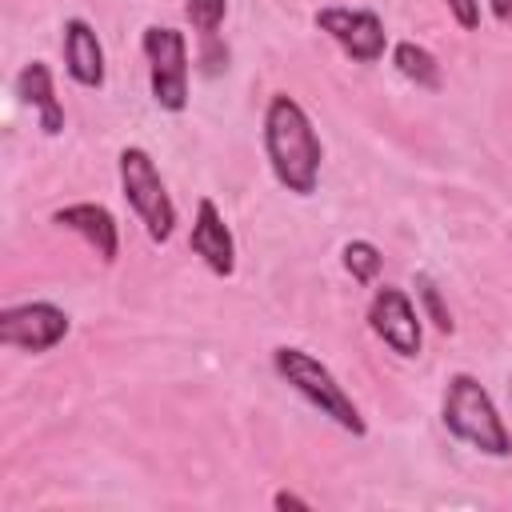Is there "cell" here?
<instances>
[{
  "mask_svg": "<svg viewBox=\"0 0 512 512\" xmlns=\"http://www.w3.org/2000/svg\"><path fill=\"white\" fill-rule=\"evenodd\" d=\"M264 156H268V168L280 188H288L292 196L316 192L324 144H320L308 112L300 108V100L288 92H276L264 108Z\"/></svg>",
  "mask_w": 512,
  "mask_h": 512,
  "instance_id": "obj_1",
  "label": "cell"
},
{
  "mask_svg": "<svg viewBox=\"0 0 512 512\" xmlns=\"http://www.w3.org/2000/svg\"><path fill=\"white\" fill-rule=\"evenodd\" d=\"M440 420L456 440H464L480 456H496V460L512 456V432L500 420L488 388L472 372H452L448 376L444 400H440Z\"/></svg>",
  "mask_w": 512,
  "mask_h": 512,
  "instance_id": "obj_2",
  "label": "cell"
},
{
  "mask_svg": "<svg viewBox=\"0 0 512 512\" xmlns=\"http://www.w3.org/2000/svg\"><path fill=\"white\" fill-rule=\"evenodd\" d=\"M272 368H276V376H280L296 396H304V400H308L320 416H328L336 428H344V432H352V436H364V432H368V424H364L356 400L340 388V380L328 372V364H320L312 352L292 348V344H280V348H272Z\"/></svg>",
  "mask_w": 512,
  "mask_h": 512,
  "instance_id": "obj_3",
  "label": "cell"
},
{
  "mask_svg": "<svg viewBox=\"0 0 512 512\" xmlns=\"http://www.w3.org/2000/svg\"><path fill=\"white\" fill-rule=\"evenodd\" d=\"M116 168H120V192H124L128 208L140 216L148 240H152V244L172 240V232H176V204H172V196H168V184H164L156 160H152L144 148L128 144V148L120 152Z\"/></svg>",
  "mask_w": 512,
  "mask_h": 512,
  "instance_id": "obj_4",
  "label": "cell"
},
{
  "mask_svg": "<svg viewBox=\"0 0 512 512\" xmlns=\"http://www.w3.org/2000/svg\"><path fill=\"white\" fill-rule=\"evenodd\" d=\"M140 52L148 60L152 100L164 112L188 108V36L168 24H148L140 36Z\"/></svg>",
  "mask_w": 512,
  "mask_h": 512,
  "instance_id": "obj_5",
  "label": "cell"
},
{
  "mask_svg": "<svg viewBox=\"0 0 512 512\" xmlns=\"http://www.w3.org/2000/svg\"><path fill=\"white\" fill-rule=\"evenodd\" d=\"M316 28L356 64H376L388 48V32L384 20L372 8H344V4H328L316 16Z\"/></svg>",
  "mask_w": 512,
  "mask_h": 512,
  "instance_id": "obj_6",
  "label": "cell"
},
{
  "mask_svg": "<svg viewBox=\"0 0 512 512\" xmlns=\"http://www.w3.org/2000/svg\"><path fill=\"white\" fill-rule=\"evenodd\" d=\"M72 320L60 304L52 300H24V304H8L0 312V344L20 348V352H48L68 336Z\"/></svg>",
  "mask_w": 512,
  "mask_h": 512,
  "instance_id": "obj_7",
  "label": "cell"
},
{
  "mask_svg": "<svg viewBox=\"0 0 512 512\" xmlns=\"http://www.w3.org/2000/svg\"><path fill=\"white\" fill-rule=\"evenodd\" d=\"M368 328L404 360L420 356V344H424V328H420V308L408 300L404 288H376L372 292V304H368Z\"/></svg>",
  "mask_w": 512,
  "mask_h": 512,
  "instance_id": "obj_8",
  "label": "cell"
},
{
  "mask_svg": "<svg viewBox=\"0 0 512 512\" xmlns=\"http://www.w3.org/2000/svg\"><path fill=\"white\" fill-rule=\"evenodd\" d=\"M188 248L204 260L208 272H216V276H232L236 272V240H232V228L224 224L220 208L208 196H200V204H196Z\"/></svg>",
  "mask_w": 512,
  "mask_h": 512,
  "instance_id": "obj_9",
  "label": "cell"
},
{
  "mask_svg": "<svg viewBox=\"0 0 512 512\" xmlns=\"http://www.w3.org/2000/svg\"><path fill=\"white\" fill-rule=\"evenodd\" d=\"M52 224L76 232L104 264H112V260L120 256V224H116V216H112L104 204H92V200L64 204V208L52 212Z\"/></svg>",
  "mask_w": 512,
  "mask_h": 512,
  "instance_id": "obj_10",
  "label": "cell"
},
{
  "mask_svg": "<svg viewBox=\"0 0 512 512\" xmlns=\"http://www.w3.org/2000/svg\"><path fill=\"white\" fill-rule=\"evenodd\" d=\"M60 52H64V72L80 84V88H104V44L96 36V28L84 16L64 20L60 28Z\"/></svg>",
  "mask_w": 512,
  "mask_h": 512,
  "instance_id": "obj_11",
  "label": "cell"
},
{
  "mask_svg": "<svg viewBox=\"0 0 512 512\" xmlns=\"http://www.w3.org/2000/svg\"><path fill=\"white\" fill-rule=\"evenodd\" d=\"M16 96H20V104H28L36 112V124H40L44 136H60L64 132V104L56 100L52 68L44 60H28L16 72Z\"/></svg>",
  "mask_w": 512,
  "mask_h": 512,
  "instance_id": "obj_12",
  "label": "cell"
},
{
  "mask_svg": "<svg viewBox=\"0 0 512 512\" xmlns=\"http://www.w3.org/2000/svg\"><path fill=\"white\" fill-rule=\"evenodd\" d=\"M392 64H396V72H400L404 80H412L416 88H428V92H436V88L444 84L436 56H432L424 44H416V40H400V44L392 48Z\"/></svg>",
  "mask_w": 512,
  "mask_h": 512,
  "instance_id": "obj_13",
  "label": "cell"
},
{
  "mask_svg": "<svg viewBox=\"0 0 512 512\" xmlns=\"http://www.w3.org/2000/svg\"><path fill=\"white\" fill-rule=\"evenodd\" d=\"M340 260H344V268H348V276L356 284H372L380 276V268H384V256H380V248L372 240H348Z\"/></svg>",
  "mask_w": 512,
  "mask_h": 512,
  "instance_id": "obj_14",
  "label": "cell"
},
{
  "mask_svg": "<svg viewBox=\"0 0 512 512\" xmlns=\"http://www.w3.org/2000/svg\"><path fill=\"white\" fill-rule=\"evenodd\" d=\"M412 288H416V296H420V308L428 312L432 328H436V332H452V316H448V308H444V296H440L436 280H432L428 272H416V276H412Z\"/></svg>",
  "mask_w": 512,
  "mask_h": 512,
  "instance_id": "obj_15",
  "label": "cell"
},
{
  "mask_svg": "<svg viewBox=\"0 0 512 512\" xmlns=\"http://www.w3.org/2000/svg\"><path fill=\"white\" fill-rule=\"evenodd\" d=\"M184 16L188 24L200 32V36H216L224 16H228V0H188L184 4Z\"/></svg>",
  "mask_w": 512,
  "mask_h": 512,
  "instance_id": "obj_16",
  "label": "cell"
},
{
  "mask_svg": "<svg viewBox=\"0 0 512 512\" xmlns=\"http://www.w3.org/2000/svg\"><path fill=\"white\" fill-rule=\"evenodd\" d=\"M448 4V12H452V20L460 24V28H480V0H444Z\"/></svg>",
  "mask_w": 512,
  "mask_h": 512,
  "instance_id": "obj_17",
  "label": "cell"
},
{
  "mask_svg": "<svg viewBox=\"0 0 512 512\" xmlns=\"http://www.w3.org/2000/svg\"><path fill=\"white\" fill-rule=\"evenodd\" d=\"M200 40H204V56H200L204 72H220V68L228 64V48H220L216 36H200Z\"/></svg>",
  "mask_w": 512,
  "mask_h": 512,
  "instance_id": "obj_18",
  "label": "cell"
},
{
  "mask_svg": "<svg viewBox=\"0 0 512 512\" xmlns=\"http://www.w3.org/2000/svg\"><path fill=\"white\" fill-rule=\"evenodd\" d=\"M272 504H276V508H300V512H308V508H312V504H308V500H300L296 492H276V496H272Z\"/></svg>",
  "mask_w": 512,
  "mask_h": 512,
  "instance_id": "obj_19",
  "label": "cell"
},
{
  "mask_svg": "<svg viewBox=\"0 0 512 512\" xmlns=\"http://www.w3.org/2000/svg\"><path fill=\"white\" fill-rule=\"evenodd\" d=\"M488 8L500 24H512V0H488Z\"/></svg>",
  "mask_w": 512,
  "mask_h": 512,
  "instance_id": "obj_20",
  "label": "cell"
},
{
  "mask_svg": "<svg viewBox=\"0 0 512 512\" xmlns=\"http://www.w3.org/2000/svg\"><path fill=\"white\" fill-rule=\"evenodd\" d=\"M508 388H512V376H508Z\"/></svg>",
  "mask_w": 512,
  "mask_h": 512,
  "instance_id": "obj_21",
  "label": "cell"
}]
</instances>
